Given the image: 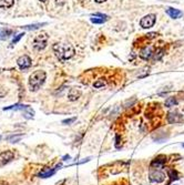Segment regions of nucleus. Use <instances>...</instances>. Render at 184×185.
<instances>
[{"mask_svg": "<svg viewBox=\"0 0 184 185\" xmlns=\"http://www.w3.org/2000/svg\"><path fill=\"white\" fill-rule=\"evenodd\" d=\"M52 50L55 57L60 61H66L71 59L74 56V48L69 43H55L52 45Z\"/></svg>", "mask_w": 184, "mask_h": 185, "instance_id": "nucleus-1", "label": "nucleus"}, {"mask_svg": "<svg viewBox=\"0 0 184 185\" xmlns=\"http://www.w3.org/2000/svg\"><path fill=\"white\" fill-rule=\"evenodd\" d=\"M46 79H47V73L42 70H37L30 75L29 78V88L31 92H36L43 85Z\"/></svg>", "mask_w": 184, "mask_h": 185, "instance_id": "nucleus-2", "label": "nucleus"}, {"mask_svg": "<svg viewBox=\"0 0 184 185\" xmlns=\"http://www.w3.org/2000/svg\"><path fill=\"white\" fill-rule=\"evenodd\" d=\"M48 40H49V36H48L47 32H41L34 37L33 41H32V45L37 51H41L47 47Z\"/></svg>", "mask_w": 184, "mask_h": 185, "instance_id": "nucleus-3", "label": "nucleus"}, {"mask_svg": "<svg viewBox=\"0 0 184 185\" xmlns=\"http://www.w3.org/2000/svg\"><path fill=\"white\" fill-rule=\"evenodd\" d=\"M149 180L151 183H162L165 180V174L158 169H151L149 172Z\"/></svg>", "mask_w": 184, "mask_h": 185, "instance_id": "nucleus-4", "label": "nucleus"}, {"mask_svg": "<svg viewBox=\"0 0 184 185\" xmlns=\"http://www.w3.org/2000/svg\"><path fill=\"white\" fill-rule=\"evenodd\" d=\"M155 21H156V16L150 13V15H147V16L143 17L141 20H140V26L143 29H150L154 26Z\"/></svg>", "mask_w": 184, "mask_h": 185, "instance_id": "nucleus-5", "label": "nucleus"}, {"mask_svg": "<svg viewBox=\"0 0 184 185\" xmlns=\"http://www.w3.org/2000/svg\"><path fill=\"white\" fill-rule=\"evenodd\" d=\"M61 166H62V164L59 163V164H57L55 167H53V169H50V167H45V169L42 170L41 172L38 174V177H40V179H48V177H51L59 169H60Z\"/></svg>", "mask_w": 184, "mask_h": 185, "instance_id": "nucleus-6", "label": "nucleus"}, {"mask_svg": "<svg viewBox=\"0 0 184 185\" xmlns=\"http://www.w3.org/2000/svg\"><path fill=\"white\" fill-rule=\"evenodd\" d=\"M166 120L170 124H176V123H182L183 122V115L181 113H179L177 111H172L169 112Z\"/></svg>", "mask_w": 184, "mask_h": 185, "instance_id": "nucleus-7", "label": "nucleus"}, {"mask_svg": "<svg viewBox=\"0 0 184 185\" xmlns=\"http://www.w3.org/2000/svg\"><path fill=\"white\" fill-rule=\"evenodd\" d=\"M15 159V153L12 151H3L0 153V166H3Z\"/></svg>", "mask_w": 184, "mask_h": 185, "instance_id": "nucleus-8", "label": "nucleus"}, {"mask_svg": "<svg viewBox=\"0 0 184 185\" xmlns=\"http://www.w3.org/2000/svg\"><path fill=\"white\" fill-rule=\"evenodd\" d=\"M17 64L21 70H26L31 67V59H30L29 56H26V54L21 56L17 59Z\"/></svg>", "mask_w": 184, "mask_h": 185, "instance_id": "nucleus-9", "label": "nucleus"}, {"mask_svg": "<svg viewBox=\"0 0 184 185\" xmlns=\"http://www.w3.org/2000/svg\"><path fill=\"white\" fill-rule=\"evenodd\" d=\"M166 163V156L165 155H159L152 160L150 166L151 169H161L164 166V164Z\"/></svg>", "mask_w": 184, "mask_h": 185, "instance_id": "nucleus-10", "label": "nucleus"}, {"mask_svg": "<svg viewBox=\"0 0 184 185\" xmlns=\"http://www.w3.org/2000/svg\"><path fill=\"white\" fill-rule=\"evenodd\" d=\"M153 53H154V48H153L152 45H147V47L141 49L139 54L140 57L142 59H144V60H149V59L152 58Z\"/></svg>", "mask_w": 184, "mask_h": 185, "instance_id": "nucleus-11", "label": "nucleus"}, {"mask_svg": "<svg viewBox=\"0 0 184 185\" xmlns=\"http://www.w3.org/2000/svg\"><path fill=\"white\" fill-rule=\"evenodd\" d=\"M81 97V91L78 90V89H70L68 93V100L73 102V101H77L78 99Z\"/></svg>", "mask_w": 184, "mask_h": 185, "instance_id": "nucleus-12", "label": "nucleus"}, {"mask_svg": "<svg viewBox=\"0 0 184 185\" xmlns=\"http://www.w3.org/2000/svg\"><path fill=\"white\" fill-rule=\"evenodd\" d=\"M166 13H168L172 19H179L183 16V12H182L181 10H179V9H175V8H168L166 9Z\"/></svg>", "mask_w": 184, "mask_h": 185, "instance_id": "nucleus-13", "label": "nucleus"}, {"mask_svg": "<svg viewBox=\"0 0 184 185\" xmlns=\"http://www.w3.org/2000/svg\"><path fill=\"white\" fill-rule=\"evenodd\" d=\"M164 53H165V51H164L163 48H158L156 50H154V53H153V56H152L153 60H154V61H160L161 59L163 58Z\"/></svg>", "mask_w": 184, "mask_h": 185, "instance_id": "nucleus-14", "label": "nucleus"}, {"mask_svg": "<svg viewBox=\"0 0 184 185\" xmlns=\"http://www.w3.org/2000/svg\"><path fill=\"white\" fill-rule=\"evenodd\" d=\"M28 108H29V105H24V104H16V105H10V106H7V108H3V111H9V110H15V111L21 110V111H24V110H27Z\"/></svg>", "mask_w": 184, "mask_h": 185, "instance_id": "nucleus-15", "label": "nucleus"}, {"mask_svg": "<svg viewBox=\"0 0 184 185\" xmlns=\"http://www.w3.org/2000/svg\"><path fill=\"white\" fill-rule=\"evenodd\" d=\"M168 175H169V177H170V180H171V181H176V180H179V179H180V177H179V172H177L176 170H174V169L168 170Z\"/></svg>", "mask_w": 184, "mask_h": 185, "instance_id": "nucleus-16", "label": "nucleus"}, {"mask_svg": "<svg viewBox=\"0 0 184 185\" xmlns=\"http://www.w3.org/2000/svg\"><path fill=\"white\" fill-rule=\"evenodd\" d=\"M15 3V0H0V8H11Z\"/></svg>", "mask_w": 184, "mask_h": 185, "instance_id": "nucleus-17", "label": "nucleus"}, {"mask_svg": "<svg viewBox=\"0 0 184 185\" xmlns=\"http://www.w3.org/2000/svg\"><path fill=\"white\" fill-rule=\"evenodd\" d=\"M177 104V100H176L175 97H170L165 100V106L166 108H172V106L176 105Z\"/></svg>", "mask_w": 184, "mask_h": 185, "instance_id": "nucleus-18", "label": "nucleus"}, {"mask_svg": "<svg viewBox=\"0 0 184 185\" xmlns=\"http://www.w3.org/2000/svg\"><path fill=\"white\" fill-rule=\"evenodd\" d=\"M47 24H30V26H24V29L26 30H36V29H39L40 27L45 26Z\"/></svg>", "mask_w": 184, "mask_h": 185, "instance_id": "nucleus-19", "label": "nucleus"}, {"mask_svg": "<svg viewBox=\"0 0 184 185\" xmlns=\"http://www.w3.org/2000/svg\"><path fill=\"white\" fill-rule=\"evenodd\" d=\"M105 84H107V81H105V80L99 79V80H97V81H95L94 83H93V87H94L95 89H99V88L104 87Z\"/></svg>", "mask_w": 184, "mask_h": 185, "instance_id": "nucleus-20", "label": "nucleus"}, {"mask_svg": "<svg viewBox=\"0 0 184 185\" xmlns=\"http://www.w3.org/2000/svg\"><path fill=\"white\" fill-rule=\"evenodd\" d=\"M91 20L92 24H104L107 21V19H103V18H97V17H93V18L90 19Z\"/></svg>", "mask_w": 184, "mask_h": 185, "instance_id": "nucleus-21", "label": "nucleus"}, {"mask_svg": "<svg viewBox=\"0 0 184 185\" xmlns=\"http://www.w3.org/2000/svg\"><path fill=\"white\" fill-rule=\"evenodd\" d=\"M24 33H19V35H17L16 37H15V38L12 39V41H11V45H16V43L18 42L19 40H20L21 38L24 37Z\"/></svg>", "mask_w": 184, "mask_h": 185, "instance_id": "nucleus-22", "label": "nucleus"}, {"mask_svg": "<svg viewBox=\"0 0 184 185\" xmlns=\"http://www.w3.org/2000/svg\"><path fill=\"white\" fill-rule=\"evenodd\" d=\"M20 139H21V134H18V135H16V136H15V135H12V136H9L8 140L11 141L12 143H17L19 140H20Z\"/></svg>", "mask_w": 184, "mask_h": 185, "instance_id": "nucleus-23", "label": "nucleus"}, {"mask_svg": "<svg viewBox=\"0 0 184 185\" xmlns=\"http://www.w3.org/2000/svg\"><path fill=\"white\" fill-rule=\"evenodd\" d=\"M120 142H121V136H120L119 134H116V143H114V146H116V148H121V144H120Z\"/></svg>", "mask_w": 184, "mask_h": 185, "instance_id": "nucleus-24", "label": "nucleus"}, {"mask_svg": "<svg viewBox=\"0 0 184 185\" xmlns=\"http://www.w3.org/2000/svg\"><path fill=\"white\" fill-rule=\"evenodd\" d=\"M10 33H11L10 30H7V31H6V30H3V31L1 32V35H0V39L3 40V39H6V38H8Z\"/></svg>", "mask_w": 184, "mask_h": 185, "instance_id": "nucleus-25", "label": "nucleus"}, {"mask_svg": "<svg viewBox=\"0 0 184 185\" xmlns=\"http://www.w3.org/2000/svg\"><path fill=\"white\" fill-rule=\"evenodd\" d=\"M77 120V118L74 116V118H71V119H66V120H63L62 121V124H71V123H73L74 121Z\"/></svg>", "mask_w": 184, "mask_h": 185, "instance_id": "nucleus-26", "label": "nucleus"}, {"mask_svg": "<svg viewBox=\"0 0 184 185\" xmlns=\"http://www.w3.org/2000/svg\"><path fill=\"white\" fill-rule=\"evenodd\" d=\"M145 36H147V39H154V38L158 37V33H156V32H150V33H147V35Z\"/></svg>", "mask_w": 184, "mask_h": 185, "instance_id": "nucleus-27", "label": "nucleus"}, {"mask_svg": "<svg viewBox=\"0 0 184 185\" xmlns=\"http://www.w3.org/2000/svg\"><path fill=\"white\" fill-rule=\"evenodd\" d=\"M92 17H100V18L107 19V20L109 19V17L107 16V15H103V13H93V15H92Z\"/></svg>", "mask_w": 184, "mask_h": 185, "instance_id": "nucleus-28", "label": "nucleus"}, {"mask_svg": "<svg viewBox=\"0 0 184 185\" xmlns=\"http://www.w3.org/2000/svg\"><path fill=\"white\" fill-rule=\"evenodd\" d=\"M55 2H57V5L58 6H64L66 5V2H67V0H55Z\"/></svg>", "mask_w": 184, "mask_h": 185, "instance_id": "nucleus-29", "label": "nucleus"}, {"mask_svg": "<svg viewBox=\"0 0 184 185\" xmlns=\"http://www.w3.org/2000/svg\"><path fill=\"white\" fill-rule=\"evenodd\" d=\"M71 159V157H70V155H69V154H67V155H64L62 157V161H67V160H70Z\"/></svg>", "mask_w": 184, "mask_h": 185, "instance_id": "nucleus-30", "label": "nucleus"}, {"mask_svg": "<svg viewBox=\"0 0 184 185\" xmlns=\"http://www.w3.org/2000/svg\"><path fill=\"white\" fill-rule=\"evenodd\" d=\"M107 0H94V2H97V3H103V2H105Z\"/></svg>", "mask_w": 184, "mask_h": 185, "instance_id": "nucleus-31", "label": "nucleus"}, {"mask_svg": "<svg viewBox=\"0 0 184 185\" xmlns=\"http://www.w3.org/2000/svg\"><path fill=\"white\" fill-rule=\"evenodd\" d=\"M40 1H42V2H46V1H47V0H40Z\"/></svg>", "mask_w": 184, "mask_h": 185, "instance_id": "nucleus-32", "label": "nucleus"}, {"mask_svg": "<svg viewBox=\"0 0 184 185\" xmlns=\"http://www.w3.org/2000/svg\"><path fill=\"white\" fill-rule=\"evenodd\" d=\"M182 146H183V148H184V143H182Z\"/></svg>", "mask_w": 184, "mask_h": 185, "instance_id": "nucleus-33", "label": "nucleus"}, {"mask_svg": "<svg viewBox=\"0 0 184 185\" xmlns=\"http://www.w3.org/2000/svg\"><path fill=\"white\" fill-rule=\"evenodd\" d=\"M0 140H1V135H0Z\"/></svg>", "mask_w": 184, "mask_h": 185, "instance_id": "nucleus-34", "label": "nucleus"}]
</instances>
